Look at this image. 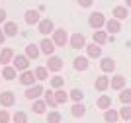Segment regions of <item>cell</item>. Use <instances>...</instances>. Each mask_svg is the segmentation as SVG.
<instances>
[{"mask_svg": "<svg viewBox=\"0 0 131 123\" xmlns=\"http://www.w3.org/2000/svg\"><path fill=\"white\" fill-rule=\"evenodd\" d=\"M125 86V76H114L112 78V88L114 90H123Z\"/></svg>", "mask_w": 131, "mask_h": 123, "instance_id": "16", "label": "cell"}, {"mask_svg": "<svg viewBox=\"0 0 131 123\" xmlns=\"http://www.w3.org/2000/svg\"><path fill=\"white\" fill-rule=\"evenodd\" d=\"M84 113H86V107L82 106L80 102H78V104H74V106H72V115H74V117H82Z\"/></svg>", "mask_w": 131, "mask_h": 123, "instance_id": "25", "label": "cell"}, {"mask_svg": "<svg viewBox=\"0 0 131 123\" xmlns=\"http://www.w3.org/2000/svg\"><path fill=\"white\" fill-rule=\"evenodd\" d=\"M119 100H121V104L129 106V104H131V90H121V94H119Z\"/></svg>", "mask_w": 131, "mask_h": 123, "instance_id": "30", "label": "cell"}, {"mask_svg": "<svg viewBox=\"0 0 131 123\" xmlns=\"http://www.w3.org/2000/svg\"><path fill=\"white\" fill-rule=\"evenodd\" d=\"M4 20H6V10L0 8V21H4Z\"/></svg>", "mask_w": 131, "mask_h": 123, "instance_id": "39", "label": "cell"}, {"mask_svg": "<svg viewBox=\"0 0 131 123\" xmlns=\"http://www.w3.org/2000/svg\"><path fill=\"white\" fill-rule=\"evenodd\" d=\"M39 14L35 10H27L26 12V24H29V26H33V24H39Z\"/></svg>", "mask_w": 131, "mask_h": 123, "instance_id": "13", "label": "cell"}, {"mask_svg": "<svg viewBox=\"0 0 131 123\" xmlns=\"http://www.w3.org/2000/svg\"><path fill=\"white\" fill-rule=\"evenodd\" d=\"M71 47H74V49L86 47V39H84V35H82V33H74V35L71 37Z\"/></svg>", "mask_w": 131, "mask_h": 123, "instance_id": "6", "label": "cell"}, {"mask_svg": "<svg viewBox=\"0 0 131 123\" xmlns=\"http://www.w3.org/2000/svg\"><path fill=\"white\" fill-rule=\"evenodd\" d=\"M4 33L6 35H16L18 33V26L14 24V21H6L4 24Z\"/></svg>", "mask_w": 131, "mask_h": 123, "instance_id": "23", "label": "cell"}, {"mask_svg": "<svg viewBox=\"0 0 131 123\" xmlns=\"http://www.w3.org/2000/svg\"><path fill=\"white\" fill-rule=\"evenodd\" d=\"M16 72H18V70L14 69V66H4V70H2V76H4L6 80H14V78H16Z\"/></svg>", "mask_w": 131, "mask_h": 123, "instance_id": "22", "label": "cell"}, {"mask_svg": "<svg viewBox=\"0 0 131 123\" xmlns=\"http://www.w3.org/2000/svg\"><path fill=\"white\" fill-rule=\"evenodd\" d=\"M20 82H22V84H26V86H33V82H35V72H29V70L22 72Z\"/></svg>", "mask_w": 131, "mask_h": 123, "instance_id": "10", "label": "cell"}, {"mask_svg": "<svg viewBox=\"0 0 131 123\" xmlns=\"http://www.w3.org/2000/svg\"><path fill=\"white\" fill-rule=\"evenodd\" d=\"M104 119L108 123H115L117 119H119V113L115 111V109H106V113H104Z\"/></svg>", "mask_w": 131, "mask_h": 123, "instance_id": "20", "label": "cell"}, {"mask_svg": "<svg viewBox=\"0 0 131 123\" xmlns=\"http://www.w3.org/2000/svg\"><path fill=\"white\" fill-rule=\"evenodd\" d=\"M4 39H6V33L0 29V43H4Z\"/></svg>", "mask_w": 131, "mask_h": 123, "instance_id": "40", "label": "cell"}, {"mask_svg": "<svg viewBox=\"0 0 131 123\" xmlns=\"http://www.w3.org/2000/svg\"><path fill=\"white\" fill-rule=\"evenodd\" d=\"M45 102L49 104V107H57V100H55V92H45Z\"/></svg>", "mask_w": 131, "mask_h": 123, "instance_id": "29", "label": "cell"}, {"mask_svg": "<svg viewBox=\"0 0 131 123\" xmlns=\"http://www.w3.org/2000/svg\"><path fill=\"white\" fill-rule=\"evenodd\" d=\"M63 69V59H59V57H49V61H47V70H53V72H57V70Z\"/></svg>", "mask_w": 131, "mask_h": 123, "instance_id": "7", "label": "cell"}, {"mask_svg": "<svg viewBox=\"0 0 131 123\" xmlns=\"http://www.w3.org/2000/svg\"><path fill=\"white\" fill-rule=\"evenodd\" d=\"M100 55H102L100 45H96V43H94V45H88V57H94V59H96V57H100Z\"/></svg>", "mask_w": 131, "mask_h": 123, "instance_id": "26", "label": "cell"}, {"mask_svg": "<svg viewBox=\"0 0 131 123\" xmlns=\"http://www.w3.org/2000/svg\"><path fill=\"white\" fill-rule=\"evenodd\" d=\"M12 119H14V123H27V115L24 111H16Z\"/></svg>", "mask_w": 131, "mask_h": 123, "instance_id": "31", "label": "cell"}, {"mask_svg": "<svg viewBox=\"0 0 131 123\" xmlns=\"http://www.w3.org/2000/svg\"><path fill=\"white\" fill-rule=\"evenodd\" d=\"M67 41H69V35H67L65 29H55V33H53V43H55V45L65 47Z\"/></svg>", "mask_w": 131, "mask_h": 123, "instance_id": "3", "label": "cell"}, {"mask_svg": "<svg viewBox=\"0 0 131 123\" xmlns=\"http://www.w3.org/2000/svg\"><path fill=\"white\" fill-rule=\"evenodd\" d=\"M39 51H41V49H39L37 45L29 43V45L26 47V57H27V59H33V61H35V59L39 57Z\"/></svg>", "mask_w": 131, "mask_h": 123, "instance_id": "11", "label": "cell"}, {"mask_svg": "<svg viewBox=\"0 0 131 123\" xmlns=\"http://www.w3.org/2000/svg\"><path fill=\"white\" fill-rule=\"evenodd\" d=\"M74 69L77 70H86L88 69V59L86 57H77V59H74Z\"/></svg>", "mask_w": 131, "mask_h": 123, "instance_id": "21", "label": "cell"}, {"mask_svg": "<svg viewBox=\"0 0 131 123\" xmlns=\"http://www.w3.org/2000/svg\"><path fill=\"white\" fill-rule=\"evenodd\" d=\"M125 18H127V8L115 6L114 8V20H125Z\"/></svg>", "mask_w": 131, "mask_h": 123, "instance_id": "18", "label": "cell"}, {"mask_svg": "<svg viewBox=\"0 0 131 123\" xmlns=\"http://www.w3.org/2000/svg\"><path fill=\"white\" fill-rule=\"evenodd\" d=\"M78 4H80L82 8H90V6H92V0H78Z\"/></svg>", "mask_w": 131, "mask_h": 123, "instance_id": "38", "label": "cell"}, {"mask_svg": "<svg viewBox=\"0 0 131 123\" xmlns=\"http://www.w3.org/2000/svg\"><path fill=\"white\" fill-rule=\"evenodd\" d=\"M90 26L94 27V29H100L102 26H106V20H104V14H100V12H94V14H90Z\"/></svg>", "mask_w": 131, "mask_h": 123, "instance_id": "2", "label": "cell"}, {"mask_svg": "<svg viewBox=\"0 0 131 123\" xmlns=\"http://www.w3.org/2000/svg\"><path fill=\"white\" fill-rule=\"evenodd\" d=\"M108 86H110V78L108 76H98V78H96V90L98 92H104Z\"/></svg>", "mask_w": 131, "mask_h": 123, "instance_id": "15", "label": "cell"}, {"mask_svg": "<svg viewBox=\"0 0 131 123\" xmlns=\"http://www.w3.org/2000/svg\"><path fill=\"white\" fill-rule=\"evenodd\" d=\"M14 102H16V96H14V92H2V94H0V104H2L4 107L14 106Z\"/></svg>", "mask_w": 131, "mask_h": 123, "instance_id": "5", "label": "cell"}, {"mask_svg": "<svg viewBox=\"0 0 131 123\" xmlns=\"http://www.w3.org/2000/svg\"><path fill=\"white\" fill-rule=\"evenodd\" d=\"M27 66H29V59H27L26 55H18V57H14V69H16V70H24V72H26Z\"/></svg>", "mask_w": 131, "mask_h": 123, "instance_id": "4", "label": "cell"}, {"mask_svg": "<svg viewBox=\"0 0 131 123\" xmlns=\"http://www.w3.org/2000/svg\"><path fill=\"white\" fill-rule=\"evenodd\" d=\"M106 29H108L110 33H117L121 29V26H119V21H117V20H108V21H106Z\"/></svg>", "mask_w": 131, "mask_h": 123, "instance_id": "19", "label": "cell"}, {"mask_svg": "<svg viewBox=\"0 0 131 123\" xmlns=\"http://www.w3.org/2000/svg\"><path fill=\"white\" fill-rule=\"evenodd\" d=\"M96 106L102 107V109H110V107H112V98L110 96H100L98 102H96Z\"/></svg>", "mask_w": 131, "mask_h": 123, "instance_id": "17", "label": "cell"}, {"mask_svg": "<svg viewBox=\"0 0 131 123\" xmlns=\"http://www.w3.org/2000/svg\"><path fill=\"white\" fill-rule=\"evenodd\" d=\"M41 94H45V90H43L41 84H33V86H29V88L26 90V98L27 100H37Z\"/></svg>", "mask_w": 131, "mask_h": 123, "instance_id": "1", "label": "cell"}, {"mask_svg": "<svg viewBox=\"0 0 131 123\" xmlns=\"http://www.w3.org/2000/svg\"><path fill=\"white\" fill-rule=\"evenodd\" d=\"M33 111H35V113H43L45 111V102L35 100V102H33Z\"/></svg>", "mask_w": 131, "mask_h": 123, "instance_id": "34", "label": "cell"}, {"mask_svg": "<svg viewBox=\"0 0 131 123\" xmlns=\"http://www.w3.org/2000/svg\"><path fill=\"white\" fill-rule=\"evenodd\" d=\"M127 6H129V8H131V0H127Z\"/></svg>", "mask_w": 131, "mask_h": 123, "instance_id": "41", "label": "cell"}, {"mask_svg": "<svg viewBox=\"0 0 131 123\" xmlns=\"http://www.w3.org/2000/svg\"><path fill=\"white\" fill-rule=\"evenodd\" d=\"M47 76H49L47 66H37V69H35V78H37V80H45Z\"/></svg>", "mask_w": 131, "mask_h": 123, "instance_id": "27", "label": "cell"}, {"mask_svg": "<svg viewBox=\"0 0 131 123\" xmlns=\"http://www.w3.org/2000/svg\"><path fill=\"white\" fill-rule=\"evenodd\" d=\"M47 123H61V113L59 111H49V115H47Z\"/></svg>", "mask_w": 131, "mask_h": 123, "instance_id": "32", "label": "cell"}, {"mask_svg": "<svg viewBox=\"0 0 131 123\" xmlns=\"http://www.w3.org/2000/svg\"><path fill=\"white\" fill-rule=\"evenodd\" d=\"M119 117H123V119H125V121H129V119H131V107H121V111H119Z\"/></svg>", "mask_w": 131, "mask_h": 123, "instance_id": "36", "label": "cell"}, {"mask_svg": "<svg viewBox=\"0 0 131 123\" xmlns=\"http://www.w3.org/2000/svg\"><path fill=\"white\" fill-rule=\"evenodd\" d=\"M55 47H57V45H55V43L51 41V39H47V37H45L43 41H41V51H43L45 55H51V57H53V51H55Z\"/></svg>", "mask_w": 131, "mask_h": 123, "instance_id": "9", "label": "cell"}, {"mask_svg": "<svg viewBox=\"0 0 131 123\" xmlns=\"http://www.w3.org/2000/svg\"><path fill=\"white\" fill-rule=\"evenodd\" d=\"M10 61H14V51H12L10 47H6L0 51V63L2 64H8Z\"/></svg>", "mask_w": 131, "mask_h": 123, "instance_id": "8", "label": "cell"}, {"mask_svg": "<svg viewBox=\"0 0 131 123\" xmlns=\"http://www.w3.org/2000/svg\"><path fill=\"white\" fill-rule=\"evenodd\" d=\"M100 69L104 70V72H114V69H115V63H114V59H110V57L102 59V63H100Z\"/></svg>", "mask_w": 131, "mask_h": 123, "instance_id": "12", "label": "cell"}, {"mask_svg": "<svg viewBox=\"0 0 131 123\" xmlns=\"http://www.w3.org/2000/svg\"><path fill=\"white\" fill-rule=\"evenodd\" d=\"M55 100H57V104H65L67 100H69V94H67L65 90H57L55 92Z\"/></svg>", "mask_w": 131, "mask_h": 123, "instance_id": "28", "label": "cell"}, {"mask_svg": "<svg viewBox=\"0 0 131 123\" xmlns=\"http://www.w3.org/2000/svg\"><path fill=\"white\" fill-rule=\"evenodd\" d=\"M10 121V113L6 111V109H2L0 111V123H8Z\"/></svg>", "mask_w": 131, "mask_h": 123, "instance_id": "37", "label": "cell"}, {"mask_svg": "<svg viewBox=\"0 0 131 123\" xmlns=\"http://www.w3.org/2000/svg\"><path fill=\"white\" fill-rule=\"evenodd\" d=\"M65 84V80H63V76H53L51 78V86L53 88H57V90H61V86Z\"/></svg>", "mask_w": 131, "mask_h": 123, "instance_id": "33", "label": "cell"}, {"mask_svg": "<svg viewBox=\"0 0 131 123\" xmlns=\"http://www.w3.org/2000/svg\"><path fill=\"white\" fill-rule=\"evenodd\" d=\"M106 41H108V33H106V31H94V43L104 45Z\"/></svg>", "mask_w": 131, "mask_h": 123, "instance_id": "24", "label": "cell"}, {"mask_svg": "<svg viewBox=\"0 0 131 123\" xmlns=\"http://www.w3.org/2000/svg\"><path fill=\"white\" fill-rule=\"evenodd\" d=\"M39 31L43 33V35L51 33V31H53V21H51V20H41V21H39Z\"/></svg>", "mask_w": 131, "mask_h": 123, "instance_id": "14", "label": "cell"}, {"mask_svg": "<svg viewBox=\"0 0 131 123\" xmlns=\"http://www.w3.org/2000/svg\"><path fill=\"white\" fill-rule=\"evenodd\" d=\"M71 98L78 104V102H82V98H84V92H80V90H72V92H71Z\"/></svg>", "mask_w": 131, "mask_h": 123, "instance_id": "35", "label": "cell"}]
</instances>
